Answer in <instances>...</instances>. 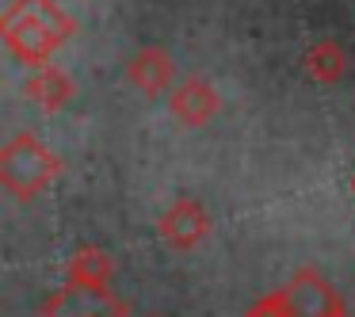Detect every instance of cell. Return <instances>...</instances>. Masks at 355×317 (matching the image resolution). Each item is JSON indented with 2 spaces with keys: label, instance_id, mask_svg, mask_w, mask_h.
Instances as JSON below:
<instances>
[{
  "label": "cell",
  "instance_id": "cell-6",
  "mask_svg": "<svg viewBox=\"0 0 355 317\" xmlns=\"http://www.w3.org/2000/svg\"><path fill=\"white\" fill-rule=\"evenodd\" d=\"M222 100H218V88L207 77H184L176 80V88L168 92V111L176 123L184 126H207L218 115Z\"/></svg>",
  "mask_w": 355,
  "mask_h": 317
},
{
  "label": "cell",
  "instance_id": "cell-5",
  "mask_svg": "<svg viewBox=\"0 0 355 317\" xmlns=\"http://www.w3.org/2000/svg\"><path fill=\"white\" fill-rule=\"evenodd\" d=\"M157 233H161V241L172 252H191V248H199L202 241L210 237V214L195 195H180V199L161 214Z\"/></svg>",
  "mask_w": 355,
  "mask_h": 317
},
{
  "label": "cell",
  "instance_id": "cell-4",
  "mask_svg": "<svg viewBox=\"0 0 355 317\" xmlns=\"http://www.w3.org/2000/svg\"><path fill=\"white\" fill-rule=\"evenodd\" d=\"M126 302L111 286H69L62 283L39 306V317H126Z\"/></svg>",
  "mask_w": 355,
  "mask_h": 317
},
{
  "label": "cell",
  "instance_id": "cell-13",
  "mask_svg": "<svg viewBox=\"0 0 355 317\" xmlns=\"http://www.w3.org/2000/svg\"><path fill=\"white\" fill-rule=\"evenodd\" d=\"M352 191H355V176H352Z\"/></svg>",
  "mask_w": 355,
  "mask_h": 317
},
{
  "label": "cell",
  "instance_id": "cell-10",
  "mask_svg": "<svg viewBox=\"0 0 355 317\" xmlns=\"http://www.w3.org/2000/svg\"><path fill=\"white\" fill-rule=\"evenodd\" d=\"M302 73L313 85H340L347 73V54L336 39H317L313 46L302 54Z\"/></svg>",
  "mask_w": 355,
  "mask_h": 317
},
{
  "label": "cell",
  "instance_id": "cell-12",
  "mask_svg": "<svg viewBox=\"0 0 355 317\" xmlns=\"http://www.w3.org/2000/svg\"><path fill=\"white\" fill-rule=\"evenodd\" d=\"M146 317H161V314H146Z\"/></svg>",
  "mask_w": 355,
  "mask_h": 317
},
{
  "label": "cell",
  "instance_id": "cell-1",
  "mask_svg": "<svg viewBox=\"0 0 355 317\" xmlns=\"http://www.w3.org/2000/svg\"><path fill=\"white\" fill-rule=\"evenodd\" d=\"M73 35H77V19L58 0H12L0 16V39L27 69L50 65L54 50H62Z\"/></svg>",
  "mask_w": 355,
  "mask_h": 317
},
{
  "label": "cell",
  "instance_id": "cell-2",
  "mask_svg": "<svg viewBox=\"0 0 355 317\" xmlns=\"http://www.w3.org/2000/svg\"><path fill=\"white\" fill-rule=\"evenodd\" d=\"M58 176H62V161L46 142H39L27 130L4 142V149H0V184H4V191H12L16 199H35Z\"/></svg>",
  "mask_w": 355,
  "mask_h": 317
},
{
  "label": "cell",
  "instance_id": "cell-9",
  "mask_svg": "<svg viewBox=\"0 0 355 317\" xmlns=\"http://www.w3.org/2000/svg\"><path fill=\"white\" fill-rule=\"evenodd\" d=\"M111 275H115V260L100 245H80L65 260V283L69 286H111Z\"/></svg>",
  "mask_w": 355,
  "mask_h": 317
},
{
  "label": "cell",
  "instance_id": "cell-3",
  "mask_svg": "<svg viewBox=\"0 0 355 317\" xmlns=\"http://www.w3.org/2000/svg\"><path fill=\"white\" fill-rule=\"evenodd\" d=\"M286 314L291 317H347L344 298L332 291V283L317 268H302L291 275V283L279 286Z\"/></svg>",
  "mask_w": 355,
  "mask_h": 317
},
{
  "label": "cell",
  "instance_id": "cell-7",
  "mask_svg": "<svg viewBox=\"0 0 355 317\" xmlns=\"http://www.w3.org/2000/svg\"><path fill=\"white\" fill-rule=\"evenodd\" d=\"M126 80H130L141 96H164V92L176 88V62L168 58L164 46H141L138 54L126 62Z\"/></svg>",
  "mask_w": 355,
  "mask_h": 317
},
{
  "label": "cell",
  "instance_id": "cell-8",
  "mask_svg": "<svg viewBox=\"0 0 355 317\" xmlns=\"http://www.w3.org/2000/svg\"><path fill=\"white\" fill-rule=\"evenodd\" d=\"M24 96L39 111H62L65 103L77 96V85H73V77L65 69H58V65H39V69L24 80Z\"/></svg>",
  "mask_w": 355,
  "mask_h": 317
},
{
  "label": "cell",
  "instance_id": "cell-11",
  "mask_svg": "<svg viewBox=\"0 0 355 317\" xmlns=\"http://www.w3.org/2000/svg\"><path fill=\"white\" fill-rule=\"evenodd\" d=\"M245 317H291V314H286V306H283V298H279V291H271V294H263L260 302H252Z\"/></svg>",
  "mask_w": 355,
  "mask_h": 317
}]
</instances>
